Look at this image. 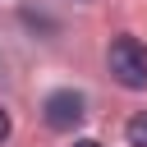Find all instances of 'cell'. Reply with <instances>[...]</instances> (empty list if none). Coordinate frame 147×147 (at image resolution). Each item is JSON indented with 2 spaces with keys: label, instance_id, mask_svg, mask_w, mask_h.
I'll list each match as a JSON object with an SVG mask.
<instances>
[{
  "label": "cell",
  "instance_id": "cell-3",
  "mask_svg": "<svg viewBox=\"0 0 147 147\" xmlns=\"http://www.w3.org/2000/svg\"><path fill=\"white\" fill-rule=\"evenodd\" d=\"M124 138H129V147H147V110H138L124 124Z\"/></svg>",
  "mask_w": 147,
  "mask_h": 147
},
{
  "label": "cell",
  "instance_id": "cell-2",
  "mask_svg": "<svg viewBox=\"0 0 147 147\" xmlns=\"http://www.w3.org/2000/svg\"><path fill=\"white\" fill-rule=\"evenodd\" d=\"M41 119H46L55 133H74V129L87 119V96L74 92V87H55V92L41 101Z\"/></svg>",
  "mask_w": 147,
  "mask_h": 147
},
{
  "label": "cell",
  "instance_id": "cell-4",
  "mask_svg": "<svg viewBox=\"0 0 147 147\" xmlns=\"http://www.w3.org/2000/svg\"><path fill=\"white\" fill-rule=\"evenodd\" d=\"M9 129H14V124H9V110H5V106H0V142H5V138H9Z\"/></svg>",
  "mask_w": 147,
  "mask_h": 147
},
{
  "label": "cell",
  "instance_id": "cell-1",
  "mask_svg": "<svg viewBox=\"0 0 147 147\" xmlns=\"http://www.w3.org/2000/svg\"><path fill=\"white\" fill-rule=\"evenodd\" d=\"M106 64H110V78L129 92L147 87V46L138 37H115L110 51H106Z\"/></svg>",
  "mask_w": 147,
  "mask_h": 147
},
{
  "label": "cell",
  "instance_id": "cell-5",
  "mask_svg": "<svg viewBox=\"0 0 147 147\" xmlns=\"http://www.w3.org/2000/svg\"><path fill=\"white\" fill-rule=\"evenodd\" d=\"M74 147H101V142H96V138H78Z\"/></svg>",
  "mask_w": 147,
  "mask_h": 147
}]
</instances>
